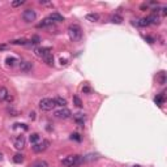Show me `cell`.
<instances>
[{"instance_id":"ac0fdd59","label":"cell","mask_w":167,"mask_h":167,"mask_svg":"<svg viewBox=\"0 0 167 167\" xmlns=\"http://www.w3.org/2000/svg\"><path fill=\"white\" fill-rule=\"evenodd\" d=\"M110 21L112 24H116V25H119V24L123 22V17L120 16V14H112V16L110 17Z\"/></svg>"},{"instance_id":"8992f818","label":"cell","mask_w":167,"mask_h":167,"mask_svg":"<svg viewBox=\"0 0 167 167\" xmlns=\"http://www.w3.org/2000/svg\"><path fill=\"white\" fill-rule=\"evenodd\" d=\"M71 115H72V112L67 107H61L60 110L55 111V117H58V119H68V117H71Z\"/></svg>"},{"instance_id":"83f0119b","label":"cell","mask_w":167,"mask_h":167,"mask_svg":"<svg viewBox=\"0 0 167 167\" xmlns=\"http://www.w3.org/2000/svg\"><path fill=\"white\" fill-rule=\"evenodd\" d=\"M73 102H75V105H76L77 107H82V102H81V99H80V98H78L77 95L73 97Z\"/></svg>"},{"instance_id":"cb8c5ba5","label":"cell","mask_w":167,"mask_h":167,"mask_svg":"<svg viewBox=\"0 0 167 167\" xmlns=\"http://www.w3.org/2000/svg\"><path fill=\"white\" fill-rule=\"evenodd\" d=\"M38 141H39V135H38V133H33V135L30 136V142L34 145V144H37Z\"/></svg>"},{"instance_id":"3957f363","label":"cell","mask_w":167,"mask_h":167,"mask_svg":"<svg viewBox=\"0 0 167 167\" xmlns=\"http://www.w3.org/2000/svg\"><path fill=\"white\" fill-rule=\"evenodd\" d=\"M55 106H56V103L54 99H51V98H43V99L39 102V109L42 111H52L55 109Z\"/></svg>"},{"instance_id":"d6a6232c","label":"cell","mask_w":167,"mask_h":167,"mask_svg":"<svg viewBox=\"0 0 167 167\" xmlns=\"http://www.w3.org/2000/svg\"><path fill=\"white\" fill-rule=\"evenodd\" d=\"M162 14H163V16H166V14H167V8L166 7L162 8Z\"/></svg>"},{"instance_id":"7402d4cb","label":"cell","mask_w":167,"mask_h":167,"mask_svg":"<svg viewBox=\"0 0 167 167\" xmlns=\"http://www.w3.org/2000/svg\"><path fill=\"white\" fill-rule=\"evenodd\" d=\"M29 167H48L47 163L45 161H37V162H34L33 165H30Z\"/></svg>"},{"instance_id":"4316f807","label":"cell","mask_w":167,"mask_h":167,"mask_svg":"<svg viewBox=\"0 0 167 167\" xmlns=\"http://www.w3.org/2000/svg\"><path fill=\"white\" fill-rule=\"evenodd\" d=\"M6 61H7V64H8V65H11V67H12V65H14V63L17 61V59H16V58H7V59H6Z\"/></svg>"},{"instance_id":"8d00e7d4","label":"cell","mask_w":167,"mask_h":167,"mask_svg":"<svg viewBox=\"0 0 167 167\" xmlns=\"http://www.w3.org/2000/svg\"><path fill=\"white\" fill-rule=\"evenodd\" d=\"M132 167H140V166H139V165H136V166H132Z\"/></svg>"},{"instance_id":"5bb4252c","label":"cell","mask_w":167,"mask_h":167,"mask_svg":"<svg viewBox=\"0 0 167 167\" xmlns=\"http://www.w3.org/2000/svg\"><path fill=\"white\" fill-rule=\"evenodd\" d=\"M48 52H51L50 48H45V47H42V48L38 47V48H35V54H37L38 56H41V58H43L45 55H47Z\"/></svg>"},{"instance_id":"1f68e13d","label":"cell","mask_w":167,"mask_h":167,"mask_svg":"<svg viewBox=\"0 0 167 167\" xmlns=\"http://www.w3.org/2000/svg\"><path fill=\"white\" fill-rule=\"evenodd\" d=\"M145 39H146V41H148L149 43H154V39H153V38H151V37H146Z\"/></svg>"},{"instance_id":"7a4b0ae2","label":"cell","mask_w":167,"mask_h":167,"mask_svg":"<svg viewBox=\"0 0 167 167\" xmlns=\"http://www.w3.org/2000/svg\"><path fill=\"white\" fill-rule=\"evenodd\" d=\"M82 161H84V157H81V155H77V154L68 155L67 158L63 159V165L67 167H73V166H78Z\"/></svg>"},{"instance_id":"6da1fadb","label":"cell","mask_w":167,"mask_h":167,"mask_svg":"<svg viewBox=\"0 0 167 167\" xmlns=\"http://www.w3.org/2000/svg\"><path fill=\"white\" fill-rule=\"evenodd\" d=\"M68 35H69V39L72 42H78L81 41L82 38V29L76 25V24H73V25H71L69 28H68Z\"/></svg>"},{"instance_id":"ba28073f","label":"cell","mask_w":167,"mask_h":167,"mask_svg":"<svg viewBox=\"0 0 167 167\" xmlns=\"http://www.w3.org/2000/svg\"><path fill=\"white\" fill-rule=\"evenodd\" d=\"M32 69H33V63L32 61H21L20 63V71L21 72L28 73V72H32Z\"/></svg>"},{"instance_id":"9c48e42d","label":"cell","mask_w":167,"mask_h":167,"mask_svg":"<svg viewBox=\"0 0 167 167\" xmlns=\"http://www.w3.org/2000/svg\"><path fill=\"white\" fill-rule=\"evenodd\" d=\"M148 20H149L150 25H159V24H161V17L158 16V14H155V13L150 14V16L148 17Z\"/></svg>"},{"instance_id":"603a6c76","label":"cell","mask_w":167,"mask_h":167,"mask_svg":"<svg viewBox=\"0 0 167 167\" xmlns=\"http://www.w3.org/2000/svg\"><path fill=\"white\" fill-rule=\"evenodd\" d=\"M12 45H22V46H25L29 43V41H26V39H17V41H12L11 42Z\"/></svg>"},{"instance_id":"44dd1931","label":"cell","mask_w":167,"mask_h":167,"mask_svg":"<svg viewBox=\"0 0 167 167\" xmlns=\"http://www.w3.org/2000/svg\"><path fill=\"white\" fill-rule=\"evenodd\" d=\"M13 162H14V163H22V162H24V155L20 154V153L14 154V157H13Z\"/></svg>"},{"instance_id":"484cf974","label":"cell","mask_w":167,"mask_h":167,"mask_svg":"<svg viewBox=\"0 0 167 167\" xmlns=\"http://www.w3.org/2000/svg\"><path fill=\"white\" fill-rule=\"evenodd\" d=\"M71 140H75V141H77V142H81L82 137L78 135V133H72V135H71Z\"/></svg>"},{"instance_id":"f1b7e54d","label":"cell","mask_w":167,"mask_h":167,"mask_svg":"<svg viewBox=\"0 0 167 167\" xmlns=\"http://www.w3.org/2000/svg\"><path fill=\"white\" fill-rule=\"evenodd\" d=\"M24 3H25V0H16V2H12V7L13 8L20 7V6H22Z\"/></svg>"},{"instance_id":"5b68a950","label":"cell","mask_w":167,"mask_h":167,"mask_svg":"<svg viewBox=\"0 0 167 167\" xmlns=\"http://www.w3.org/2000/svg\"><path fill=\"white\" fill-rule=\"evenodd\" d=\"M35 18H37V13L34 9H25L22 12V20L25 22H33L35 21Z\"/></svg>"},{"instance_id":"e0dca14e","label":"cell","mask_w":167,"mask_h":167,"mask_svg":"<svg viewBox=\"0 0 167 167\" xmlns=\"http://www.w3.org/2000/svg\"><path fill=\"white\" fill-rule=\"evenodd\" d=\"M165 101H166V97H165V93H161V94H158L155 98H154V102L157 103L158 106H162L165 103Z\"/></svg>"},{"instance_id":"836d02e7","label":"cell","mask_w":167,"mask_h":167,"mask_svg":"<svg viewBox=\"0 0 167 167\" xmlns=\"http://www.w3.org/2000/svg\"><path fill=\"white\" fill-rule=\"evenodd\" d=\"M30 119H32V120L35 119V112H34V111H33V112H30Z\"/></svg>"},{"instance_id":"4fadbf2b","label":"cell","mask_w":167,"mask_h":167,"mask_svg":"<svg viewBox=\"0 0 167 167\" xmlns=\"http://www.w3.org/2000/svg\"><path fill=\"white\" fill-rule=\"evenodd\" d=\"M42 59L45 60V63H46L47 65H50V67L54 65V55H52V52H48L47 55H45Z\"/></svg>"},{"instance_id":"d4e9b609","label":"cell","mask_w":167,"mask_h":167,"mask_svg":"<svg viewBox=\"0 0 167 167\" xmlns=\"http://www.w3.org/2000/svg\"><path fill=\"white\" fill-rule=\"evenodd\" d=\"M158 81H159L161 85H165V82H166V75H165V72H161V73H159Z\"/></svg>"},{"instance_id":"30bf717a","label":"cell","mask_w":167,"mask_h":167,"mask_svg":"<svg viewBox=\"0 0 167 167\" xmlns=\"http://www.w3.org/2000/svg\"><path fill=\"white\" fill-rule=\"evenodd\" d=\"M48 18L52 20L54 22H61V21H64V17H63L60 13H58V12H54V13H51L50 16H48Z\"/></svg>"},{"instance_id":"d590c367","label":"cell","mask_w":167,"mask_h":167,"mask_svg":"<svg viewBox=\"0 0 167 167\" xmlns=\"http://www.w3.org/2000/svg\"><path fill=\"white\" fill-rule=\"evenodd\" d=\"M3 157H4V154L2 153V151H0V161H3Z\"/></svg>"},{"instance_id":"4dcf8cb0","label":"cell","mask_w":167,"mask_h":167,"mask_svg":"<svg viewBox=\"0 0 167 167\" xmlns=\"http://www.w3.org/2000/svg\"><path fill=\"white\" fill-rule=\"evenodd\" d=\"M39 4H41V6H50V2H43V0H39Z\"/></svg>"},{"instance_id":"d6986e66","label":"cell","mask_w":167,"mask_h":167,"mask_svg":"<svg viewBox=\"0 0 167 167\" xmlns=\"http://www.w3.org/2000/svg\"><path fill=\"white\" fill-rule=\"evenodd\" d=\"M54 101H55L56 106H60V107H65V105H67V99L65 98H61V97H56Z\"/></svg>"},{"instance_id":"2e32d148","label":"cell","mask_w":167,"mask_h":167,"mask_svg":"<svg viewBox=\"0 0 167 167\" xmlns=\"http://www.w3.org/2000/svg\"><path fill=\"white\" fill-rule=\"evenodd\" d=\"M75 121L78 125H84V123H85V115L81 114V112H78V114L75 115Z\"/></svg>"},{"instance_id":"9a60e30c","label":"cell","mask_w":167,"mask_h":167,"mask_svg":"<svg viewBox=\"0 0 167 167\" xmlns=\"http://www.w3.org/2000/svg\"><path fill=\"white\" fill-rule=\"evenodd\" d=\"M133 24H135V25H137V26H141V28H145V26H149V25H150L148 17L141 18V20H137V21L133 22Z\"/></svg>"},{"instance_id":"277c9868","label":"cell","mask_w":167,"mask_h":167,"mask_svg":"<svg viewBox=\"0 0 167 167\" xmlns=\"http://www.w3.org/2000/svg\"><path fill=\"white\" fill-rule=\"evenodd\" d=\"M48 146H50V141H48V140L38 141L37 144L33 145V151H34V153H42V151H45Z\"/></svg>"},{"instance_id":"e575fe53","label":"cell","mask_w":167,"mask_h":167,"mask_svg":"<svg viewBox=\"0 0 167 167\" xmlns=\"http://www.w3.org/2000/svg\"><path fill=\"white\" fill-rule=\"evenodd\" d=\"M6 48H7L6 45H2V46H0V51H2V50H6Z\"/></svg>"},{"instance_id":"52a82bcc","label":"cell","mask_w":167,"mask_h":167,"mask_svg":"<svg viewBox=\"0 0 167 167\" xmlns=\"http://www.w3.org/2000/svg\"><path fill=\"white\" fill-rule=\"evenodd\" d=\"M25 144H26V140H25V137H24L22 135H20V136H16L13 139V145H14V148L18 149V150H21L25 148Z\"/></svg>"},{"instance_id":"f546056e","label":"cell","mask_w":167,"mask_h":167,"mask_svg":"<svg viewBox=\"0 0 167 167\" xmlns=\"http://www.w3.org/2000/svg\"><path fill=\"white\" fill-rule=\"evenodd\" d=\"M82 91H84V93H90V91H91V89H90V87L87 86V85H85V86L82 87Z\"/></svg>"},{"instance_id":"ffe728a7","label":"cell","mask_w":167,"mask_h":167,"mask_svg":"<svg viewBox=\"0 0 167 167\" xmlns=\"http://www.w3.org/2000/svg\"><path fill=\"white\" fill-rule=\"evenodd\" d=\"M8 95H9V93L7 90V87H2L0 89V101H7Z\"/></svg>"},{"instance_id":"8fae6325","label":"cell","mask_w":167,"mask_h":167,"mask_svg":"<svg viewBox=\"0 0 167 167\" xmlns=\"http://www.w3.org/2000/svg\"><path fill=\"white\" fill-rule=\"evenodd\" d=\"M54 24H55V22H54L52 20H50V18L47 17V18H45V20H43L42 22H39L38 25H37V28H38V29H41V28H48V26L54 25Z\"/></svg>"},{"instance_id":"7c38bea8","label":"cell","mask_w":167,"mask_h":167,"mask_svg":"<svg viewBox=\"0 0 167 167\" xmlns=\"http://www.w3.org/2000/svg\"><path fill=\"white\" fill-rule=\"evenodd\" d=\"M85 18L87 20V21H90V22H97V21H99V18L101 16L98 13H87Z\"/></svg>"}]
</instances>
